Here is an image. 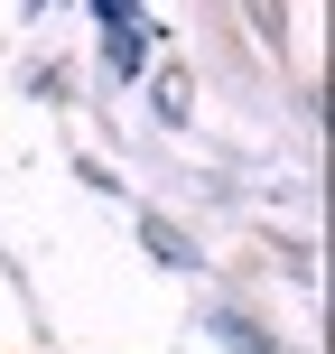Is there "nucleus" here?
<instances>
[{
	"instance_id": "obj_1",
	"label": "nucleus",
	"mask_w": 335,
	"mask_h": 354,
	"mask_svg": "<svg viewBox=\"0 0 335 354\" xmlns=\"http://www.w3.org/2000/svg\"><path fill=\"white\" fill-rule=\"evenodd\" d=\"M149 252L177 261V270H195V243H186V233H168V224H149Z\"/></svg>"
}]
</instances>
